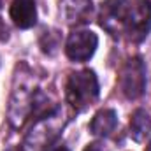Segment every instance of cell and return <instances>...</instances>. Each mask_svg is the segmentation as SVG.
Masks as SVG:
<instances>
[{
    "mask_svg": "<svg viewBox=\"0 0 151 151\" xmlns=\"http://www.w3.org/2000/svg\"><path fill=\"white\" fill-rule=\"evenodd\" d=\"M119 90L130 100L142 97L146 91V65L142 58L134 56L125 62L119 72Z\"/></svg>",
    "mask_w": 151,
    "mask_h": 151,
    "instance_id": "2",
    "label": "cell"
},
{
    "mask_svg": "<svg viewBox=\"0 0 151 151\" xmlns=\"http://www.w3.org/2000/svg\"><path fill=\"white\" fill-rule=\"evenodd\" d=\"M146 151H151V142H150V146H148V150H146Z\"/></svg>",
    "mask_w": 151,
    "mask_h": 151,
    "instance_id": "13",
    "label": "cell"
},
{
    "mask_svg": "<svg viewBox=\"0 0 151 151\" xmlns=\"http://www.w3.org/2000/svg\"><path fill=\"white\" fill-rule=\"evenodd\" d=\"M151 134V114L146 109H137L130 119V135L141 142Z\"/></svg>",
    "mask_w": 151,
    "mask_h": 151,
    "instance_id": "9",
    "label": "cell"
},
{
    "mask_svg": "<svg viewBox=\"0 0 151 151\" xmlns=\"http://www.w3.org/2000/svg\"><path fill=\"white\" fill-rule=\"evenodd\" d=\"M11 19L18 28H32L37 23V7L35 0H14L11 4Z\"/></svg>",
    "mask_w": 151,
    "mask_h": 151,
    "instance_id": "7",
    "label": "cell"
},
{
    "mask_svg": "<svg viewBox=\"0 0 151 151\" xmlns=\"http://www.w3.org/2000/svg\"><path fill=\"white\" fill-rule=\"evenodd\" d=\"M7 151H21L19 148H11V150H7Z\"/></svg>",
    "mask_w": 151,
    "mask_h": 151,
    "instance_id": "12",
    "label": "cell"
},
{
    "mask_svg": "<svg viewBox=\"0 0 151 151\" xmlns=\"http://www.w3.org/2000/svg\"><path fill=\"white\" fill-rule=\"evenodd\" d=\"M67 99L76 111L88 109L99 99V79L93 70L84 69L69 76Z\"/></svg>",
    "mask_w": 151,
    "mask_h": 151,
    "instance_id": "1",
    "label": "cell"
},
{
    "mask_svg": "<svg viewBox=\"0 0 151 151\" xmlns=\"http://www.w3.org/2000/svg\"><path fill=\"white\" fill-rule=\"evenodd\" d=\"M91 9V0H60L58 12L65 25L77 27L88 23Z\"/></svg>",
    "mask_w": 151,
    "mask_h": 151,
    "instance_id": "6",
    "label": "cell"
},
{
    "mask_svg": "<svg viewBox=\"0 0 151 151\" xmlns=\"http://www.w3.org/2000/svg\"><path fill=\"white\" fill-rule=\"evenodd\" d=\"M151 30V2L150 0H135L130 4L125 34L132 42H141L148 37Z\"/></svg>",
    "mask_w": 151,
    "mask_h": 151,
    "instance_id": "3",
    "label": "cell"
},
{
    "mask_svg": "<svg viewBox=\"0 0 151 151\" xmlns=\"http://www.w3.org/2000/svg\"><path fill=\"white\" fill-rule=\"evenodd\" d=\"M84 151H109L104 144H100V142H91V144H88Z\"/></svg>",
    "mask_w": 151,
    "mask_h": 151,
    "instance_id": "10",
    "label": "cell"
},
{
    "mask_svg": "<svg viewBox=\"0 0 151 151\" xmlns=\"http://www.w3.org/2000/svg\"><path fill=\"white\" fill-rule=\"evenodd\" d=\"M99 46V37L91 30H79L70 34L65 44V53L74 62H86L93 56Z\"/></svg>",
    "mask_w": 151,
    "mask_h": 151,
    "instance_id": "5",
    "label": "cell"
},
{
    "mask_svg": "<svg viewBox=\"0 0 151 151\" xmlns=\"http://www.w3.org/2000/svg\"><path fill=\"white\" fill-rule=\"evenodd\" d=\"M130 2L128 0H106L100 7V27L111 35L118 37L125 32V23L128 16Z\"/></svg>",
    "mask_w": 151,
    "mask_h": 151,
    "instance_id": "4",
    "label": "cell"
},
{
    "mask_svg": "<svg viewBox=\"0 0 151 151\" xmlns=\"http://www.w3.org/2000/svg\"><path fill=\"white\" fill-rule=\"evenodd\" d=\"M51 151H69L67 148H56V150H51Z\"/></svg>",
    "mask_w": 151,
    "mask_h": 151,
    "instance_id": "11",
    "label": "cell"
},
{
    "mask_svg": "<svg viewBox=\"0 0 151 151\" xmlns=\"http://www.w3.org/2000/svg\"><path fill=\"white\" fill-rule=\"evenodd\" d=\"M0 4H2V0H0Z\"/></svg>",
    "mask_w": 151,
    "mask_h": 151,
    "instance_id": "14",
    "label": "cell"
},
{
    "mask_svg": "<svg viewBox=\"0 0 151 151\" xmlns=\"http://www.w3.org/2000/svg\"><path fill=\"white\" fill-rule=\"evenodd\" d=\"M118 125V114L114 109H100L90 123V132L97 137H107L114 132Z\"/></svg>",
    "mask_w": 151,
    "mask_h": 151,
    "instance_id": "8",
    "label": "cell"
}]
</instances>
